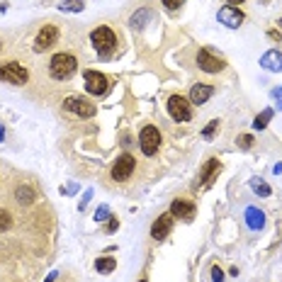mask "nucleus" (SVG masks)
Here are the masks:
<instances>
[{
  "label": "nucleus",
  "mask_w": 282,
  "mask_h": 282,
  "mask_svg": "<svg viewBox=\"0 0 282 282\" xmlns=\"http://www.w3.org/2000/svg\"><path fill=\"white\" fill-rule=\"evenodd\" d=\"M63 107L68 110V112H73V114H78V117H83V119H90V117H95V105L90 102V100H85V97H66L63 100Z\"/></svg>",
  "instance_id": "7"
},
{
  "label": "nucleus",
  "mask_w": 282,
  "mask_h": 282,
  "mask_svg": "<svg viewBox=\"0 0 282 282\" xmlns=\"http://www.w3.org/2000/svg\"><path fill=\"white\" fill-rule=\"evenodd\" d=\"M95 219H97V222H105V219H112V217H110V207H100V209L95 212Z\"/></svg>",
  "instance_id": "27"
},
{
  "label": "nucleus",
  "mask_w": 282,
  "mask_h": 282,
  "mask_svg": "<svg viewBox=\"0 0 282 282\" xmlns=\"http://www.w3.org/2000/svg\"><path fill=\"white\" fill-rule=\"evenodd\" d=\"M251 188H253V190L258 192V195H260V197H270V195H273L270 185H268V183H263L260 178H253V180H251Z\"/></svg>",
  "instance_id": "22"
},
{
  "label": "nucleus",
  "mask_w": 282,
  "mask_h": 282,
  "mask_svg": "<svg viewBox=\"0 0 282 282\" xmlns=\"http://www.w3.org/2000/svg\"><path fill=\"white\" fill-rule=\"evenodd\" d=\"M12 226V214L7 209H0V231H7Z\"/></svg>",
  "instance_id": "23"
},
{
  "label": "nucleus",
  "mask_w": 282,
  "mask_h": 282,
  "mask_svg": "<svg viewBox=\"0 0 282 282\" xmlns=\"http://www.w3.org/2000/svg\"><path fill=\"white\" fill-rule=\"evenodd\" d=\"M83 7H85V0H63L58 5L61 12H83Z\"/></svg>",
  "instance_id": "20"
},
{
  "label": "nucleus",
  "mask_w": 282,
  "mask_h": 282,
  "mask_svg": "<svg viewBox=\"0 0 282 282\" xmlns=\"http://www.w3.org/2000/svg\"><path fill=\"white\" fill-rule=\"evenodd\" d=\"M268 34H270V37H273V39H275V42H278V44H280V42H282V37H280V34H278V32H275V29H270V32H268Z\"/></svg>",
  "instance_id": "30"
},
{
  "label": "nucleus",
  "mask_w": 282,
  "mask_h": 282,
  "mask_svg": "<svg viewBox=\"0 0 282 282\" xmlns=\"http://www.w3.org/2000/svg\"><path fill=\"white\" fill-rule=\"evenodd\" d=\"M217 129H219V119H212L207 127H204V132H202V137L204 139H212L214 134H217Z\"/></svg>",
  "instance_id": "25"
},
{
  "label": "nucleus",
  "mask_w": 282,
  "mask_h": 282,
  "mask_svg": "<svg viewBox=\"0 0 282 282\" xmlns=\"http://www.w3.org/2000/svg\"><path fill=\"white\" fill-rule=\"evenodd\" d=\"M229 5H241V2H246V0H226Z\"/></svg>",
  "instance_id": "33"
},
{
  "label": "nucleus",
  "mask_w": 282,
  "mask_h": 282,
  "mask_svg": "<svg viewBox=\"0 0 282 282\" xmlns=\"http://www.w3.org/2000/svg\"><path fill=\"white\" fill-rule=\"evenodd\" d=\"M114 268H117V260L110 258V255H102V258L95 260V270H97V273H112Z\"/></svg>",
  "instance_id": "19"
},
{
  "label": "nucleus",
  "mask_w": 282,
  "mask_h": 282,
  "mask_svg": "<svg viewBox=\"0 0 282 282\" xmlns=\"http://www.w3.org/2000/svg\"><path fill=\"white\" fill-rule=\"evenodd\" d=\"M195 212H197V207L190 199H173V204H170V214L175 219H183V222H192Z\"/></svg>",
  "instance_id": "11"
},
{
  "label": "nucleus",
  "mask_w": 282,
  "mask_h": 282,
  "mask_svg": "<svg viewBox=\"0 0 282 282\" xmlns=\"http://www.w3.org/2000/svg\"><path fill=\"white\" fill-rule=\"evenodd\" d=\"M139 282H146V280H139Z\"/></svg>",
  "instance_id": "38"
},
{
  "label": "nucleus",
  "mask_w": 282,
  "mask_h": 282,
  "mask_svg": "<svg viewBox=\"0 0 282 282\" xmlns=\"http://www.w3.org/2000/svg\"><path fill=\"white\" fill-rule=\"evenodd\" d=\"M260 66L265 71H273V73H282V51L278 49H270L260 56Z\"/></svg>",
  "instance_id": "15"
},
{
  "label": "nucleus",
  "mask_w": 282,
  "mask_h": 282,
  "mask_svg": "<svg viewBox=\"0 0 282 282\" xmlns=\"http://www.w3.org/2000/svg\"><path fill=\"white\" fill-rule=\"evenodd\" d=\"M212 282H224V270H222L219 265L212 268Z\"/></svg>",
  "instance_id": "28"
},
{
  "label": "nucleus",
  "mask_w": 282,
  "mask_h": 282,
  "mask_svg": "<svg viewBox=\"0 0 282 282\" xmlns=\"http://www.w3.org/2000/svg\"><path fill=\"white\" fill-rule=\"evenodd\" d=\"M117 226H119V224H117V219H112V222H110V226H107V231H117Z\"/></svg>",
  "instance_id": "32"
},
{
  "label": "nucleus",
  "mask_w": 282,
  "mask_h": 282,
  "mask_svg": "<svg viewBox=\"0 0 282 282\" xmlns=\"http://www.w3.org/2000/svg\"><path fill=\"white\" fill-rule=\"evenodd\" d=\"M148 17H151V12H148V10H139V12L132 17V25H134V27H141V25H143Z\"/></svg>",
  "instance_id": "26"
},
{
  "label": "nucleus",
  "mask_w": 282,
  "mask_h": 282,
  "mask_svg": "<svg viewBox=\"0 0 282 282\" xmlns=\"http://www.w3.org/2000/svg\"><path fill=\"white\" fill-rule=\"evenodd\" d=\"M54 280H56V273H51V275H49V278H47L44 282H54Z\"/></svg>",
  "instance_id": "35"
},
{
  "label": "nucleus",
  "mask_w": 282,
  "mask_h": 282,
  "mask_svg": "<svg viewBox=\"0 0 282 282\" xmlns=\"http://www.w3.org/2000/svg\"><path fill=\"white\" fill-rule=\"evenodd\" d=\"M15 199H17L20 204H32V202H34V190L27 188V185H20V188L15 190Z\"/></svg>",
  "instance_id": "18"
},
{
  "label": "nucleus",
  "mask_w": 282,
  "mask_h": 282,
  "mask_svg": "<svg viewBox=\"0 0 282 282\" xmlns=\"http://www.w3.org/2000/svg\"><path fill=\"white\" fill-rule=\"evenodd\" d=\"M278 110H282V100H278Z\"/></svg>",
  "instance_id": "36"
},
{
  "label": "nucleus",
  "mask_w": 282,
  "mask_h": 282,
  "mask_svg": "<svg viewBox=\"0 0 282 282\" xmlns=\"http://www.w3.org/2000/svg\"><path fill=\"white\" fill-rule=\"evenodd\" d=\"M139 146L146 156H156L158 148H161V132H158L156 127H151V124L143 127L139 134Z\"/></svg>",
  "instance_id": "5"
},
{
  "label": "nucleus",
  "mask_w": 282,
  "mask_h": 282,
  "mask_svg": "<svg viewBox=\"0 0 282 282\" xmlns=\"http://www.w3.org/2000/svg\"><path fill=\"white\" fill-rule=\"evenodd\" d=\"M273 173H275V175H278V173H282V163H278V166L273 168Z\"/></svg>",
  "instance_id": "34"
},
{
  "label": "nucleus",
  "mask_w": 282,
  "mask_h": 282,
  "mask_svg": "<svg viewBox=\"0 0 282 282\" xmlns=\"http://www.w3.org/2000/svg\"><path fill=\"white\" fill-rule=\"evenodd\" d=\"M83 78H85V90L90 93V95H105L107 90H110V83H107V78L102 76V73H97V71H83Z\"/></svg>",
  "instance_id": "8"
},
{
  "label": "nucleus",
  "mask_w": 282,
  "mask_h": 282,
  "mask_svg": "<svg viewBox=\"0 0 282 282\" xmlns=\"http://www.w3.org/2000/svg\"><path fill=\"white\" fill-rule=\"evenodd\" d=\"M90 42H93V47L97 49V54H102V56H110L114 51V47H117L114 32L110 27H105V25L90 32Z\"/></svg>",
  "instance_id": "2"
},
{
  "label": "nucleus",
  "mask_w": 282,
  "mask_h": 282,
  "mask_svg": "<svg viewBox=\"0 0 282 282\" xmlns=\"http://www.w3.org/2000/svg\"><path fill=\"white\" fill-rule=\"evenodd\" d=\"M222 173V163L217 161V158H209L207 163H204V168L199 170V178H197V183H195V188H212V183L217 180V175Z\"/></svg>",
  "instance_id": "10"
},
{
  "label": "nucleus",
  "mask_w": 282,
  "mask_h": 282,
  "mask_svg": "<svg viewBox=\"0 0 282 282\" xmlns=\"http://www.w3.org/2000/svg\"><path fill=\"white\" fill-rule=\"evenodd\" d=\"M246 224L251 226L253 231H260L265 226V214L258 209V207H248L246 209Z\"/></svg>",
  "instance_id": "17"
},
{
  "label": "nucleus",
  "mask_w": 282,
  "mask_h": 282,
  "mask_svg": "<svg viewBox=\"0 0 282 282\" xmlns=\"http://www.w3.org/2000/svg\"><path fill=\"white\" fill-rule=\"evenodd\" d=\"M219 22L222 25H226V27H231V29H236L241 22H243V12L238 10V7H234V5H224L222 10H219Z\"/></svg>",
  "instance_id": "13"
},
{
  "label": "nucleus",
  "mask_w": 282,
  "mask_h": 282,
  "mask_svg": "<svg viewBox=\"0 0 282 282\" xmlns=\"http://www.w3.org/2000/svg\"><path fill=\"white\" fill-rule=\"evenodd\" d=\"M183 2H185V0H163V5H166L168 10H178Z\"/></svg>",
  "instance_id": "29"
},
{
  "label": "nucleus",
  "mask_w": 282,
  "mask_h": 282,
  "mask_svg": "<svg viewBox=\"0 0 282 282\" xmlns=\"http://www.w3.org/2000/svg\"><path fill=\"white\" fill-rule=\"evenodd\" d=\"M197 66L202 71H207V73H219V71H224V58L222 56H214L209 49H199L197 54Z\"/></svg>",
  "instance_id": "9"
},
{
  "label": "nucleus",
  "mask_w": 282,
  "mask_h": 282,
  "mask_svg": "<svg viewBox=\"0 0 282 282\" xmlns=\"http://www.w3.org/2000/svg\"><path fill=\"white\" fill-rule=\"evenodd\" d=\"M280 25H282V17H280Z\"/></svg>",
  "instance_id": "37"
},
{
  "label": "nucleus",
  "mask_w": 282,
  "mask_h": 282,
  "mask_svg": "<svg viewBox=\"0 0 282 282\" xmlns=\"http://www.w3.org/2000/svg\"><path fill=\"white\" fill-rule=\"evenodd\" d=\"M134 168H137L134 156H132V153H122V156L114 161V166H112V180H117V183L129 180V178H132V173H134Z\"/></svg>",
  "instance_id": "6"
},
{
  "label": "nucleus",
  "mask_w": 282,
  "mask_h": 282,
  "mask_svg": "<svg viewBox=\"0 0 282 282\" xmlns=\"http://www.w3.org/2000/svg\"><path fill=\"white\" fill-rule=\"evenodd\" d=\"M236 146L243 148V151H248V148L253 146V137H251V134H241V137H236Z\"/></svg>",
  "instance_id": "24"
},
{
  "label": "nucleus",
  "mask_w": 282,
  "mask_h": 282,
  "mask_svg": "<svg viewBox=\"0 0 282 282\" xmlns=\"http://www.w3.org/2000/svg\"><path fill=\"white\" fill-rule=\"evenodd\" d=\"M76 68H78V61L73 54H54L51 61H49V73H51V78H56V81H68L73 73H76Z\"/></svg>",
  "instance_id": "1"
},
{
  "label": "nucleus",
  "mask_w": 282,
  "mask_h": 282,
  "mask_svg": "<svg viewBox=\"0 0 282 282\" xmlns=\"http://www.w3.org/2000/svg\"><path fill=\"white\" fill-rule=\"evenodd\" d=\"M273 97H278V100H282V88H275V90H273Z\"/></svg>",
  "instance_id": "31"
},
{
  "label": "nucleus",
  "mask_w": 282,
  "mask_h": 282,
  "mask_svg": "<svg viewBox=\"0 0 282 282\" xmlns=\"http://www.w3.org/2000/svg\"><path fill=\"white\" fill-rule=\"evenodd\" d=\"M0 81L12 85H25L29 81V73L25 66H20L17 61H10V63H2L0 66Z\"/></svg>",
  "instance_id": "3"
},
{
  "label": "nucleus",
  "mask_w": 282,
  "mask_h": 282,
  "mask_svg": "<svg viewBox=\"0 0 282 282\" xmlns=\"http://www.w3.org/2000/svg\"><path fill=\"white\" fill-rule=\"evenodd\" d=\"M270 119H273V107H265V110H263V112L253 119V129H258V132H260V129H265Z\"/></svg>",
  "instance_id": "21"
},
{
  "label": "nucleus",
  "mask_w": 282,
  "mask_h": 282,
  "mask_svg": "<svg viewBox=\"0 0 282 282\" xmlns=\"http://www.w3.org/2000/svg\"><path fill=\"white\" fill-rule=\"evenodd\" d=\"M168 114L175 119V122H190V119H192L190 100H185L183 95H170L168 97Z\"/></svg>",
  "instance_id": "4"
},
{
  "label": "nucleus",
  "mask_w": 282,
  "mask_h": 282,
  "mask_svg": "<svg viewBox=\"0 0 282 282\" xmlns=\"http://www.w3.org/2000/svg\"><path fill=\"white\" fill-rule=\"evenodd\" d=\"M214 95V88L212 85H204V83H197L192 85V90H190V105H204L209 97Z\"/></svg>",
  "instance_id": "16"
},
{
  "label": "nucleus",
  "mask_w": 282,
  "mask_h": 282,
  "mask_svg": "<svg viewBox=\"0 0 282 282\" xmlns=\"http://www.w3.org/2000/svg\"><path fill=\"white\" fill-rule=\"evenodd\" d=\"M58 39V29L54 25H44V29H39L37 39H34V51H47L49 47H54Z\"/></svg>",
  "instance_id": "12"
},
{
  "label": "nucleus",
  "mask_w": 282,
  "mask_h": 282,
  "mask_svg": "<svg viewBox=\"0 0 282 282\" xmlns=\"http://www.w3.org/2000/svg\"><path fill=\"white\" fill-rule=\"evenodd\" d=\"M173 219H175V217H173L170 212H168V214H161V217L153 222V226H151V236H153L156 241L166 238L170 231H173Z\"/></svg>",
  "instance_id": "14"
}]
</instances>
